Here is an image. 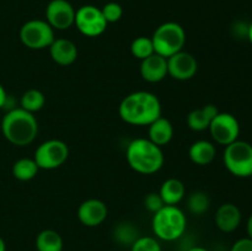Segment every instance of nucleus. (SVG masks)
<instances>
[{"instance_id": "nucleus-35", "label": "nucleus", "mask_w": 252, "mask_h": 251, "mask_svg": "<svg viewBox=\"0 0 252 251\" xmlns=\"http://www.w3.org/2000/svg\"><path fill=\"white\" fill-rule=\"evenodd\" d=\"M0 251H6V245H5V241L2 240L1 236H0Z\"/></svg>"}, {"instance_id": "nucleus-22", "label": "nucleus", "mask_w": 252, "mask_h": 251, "mask_svg": "<svg viewBox=\"0 0 252 251\" xmlns=\"http://www.w3.org/2000/svg\"><path fill=\"white\" fill-rule=\"evenodd\" d=\"M39 171L33 157H21L12 165V175L19 181H30L34 179Z\"/></svg>"}, {"instance_id": "nucleus-28", "label": "nucleus", "mask_w": 252, "mask_h": 251, "mask_svg": "<svg viewBox=\"0 0 252 251\" xmlns=\"http://www.w3.org/2000/svg\"><path fill=\"white\" fill-rule=\"evenodd\" d=\"M101 11H102V15L106 21H107V24H115V22L120 21L122 19L123 9L118 2H107V4L103 5Z\"/></svg>"}, {"instance_id": "nucleus-24", "label": "nucleus", "mask_w": 252, "mask_h": 251, "mask_svg": "<svg viewBox=\"0 0 252 251\" xmlns=\"http://www.w3.org/2000/svg\"><path fill=\"white\" fill-rule=\"evenodd\" d=\"M130 53H132L134 58L139 59V61H143V59L154 54L155 51L152 38L150 37L140 36L133 39L132 43H130Z\"/></svg>"}, {"instance_id": "nucleus-14", "label": "nucleus", "mask_w": 252, "mask_h": 251, "mask_svg": "<svg viewBox=\"0 0 252 251\" xmlns=\"http://www.w3.org/2000/svg\"><path fill=\"white\" fill-rule=\"evenodd\" d=\"M140 76L148 83H159L164 80L167 74V59L160 54H152L140 61Z\"/></svg>"}, {"instance_id": "nucleus-29", "label": "nucleus", "mask_w": 252, "mask_h": 251, "mask_svg": "<svg viewBox=\"0 0 252 251\" xmlns=\"http://www.w3.org/2000/svg\"><path fill=\"white\" fill-rule=\"evenodd\" d=\"M165 206L164 201L160 197L159 192H150L145 196L144 198V207L148 209L149 212H152L153 214L157 213L158 211L162 208Z\"/></svg>"}, {"instance_id": "nucleus-9", "label": "nucleus", "mask_w": 252, "mask_h": 251, "mask_svg": "<svg viewBox=\"0 0 252 251\" xmlns=\"http://www.w3.org/2000/svg\"><path fill=\"white\" fill-rule=\"evenodd\" d=\"M74 25L84 36L97 37L106 31L108 24L101 9L94 5H84L75 11Z\"/></svg>"}, {"instance_id": "nucleus-23", "label": "nucleus", "mask_w": 252, "mask_h": 251, "mask_svg": "<svg viewBox=\"0 0 252 251\" xmlns=\"http://www.w3.org/2000/svg\"><path fill=\"white\" fill-rule=\"evenodd\" d=\"M44 103H46V96L42 91L37 90V89H29L22 94L21 100H20V105H21L20 107L29 111V112L34 113L42 110Z\"/></svg>"}, {"instance_id": "nucleus-13", "label": "nucleus", "mask_w": 252, "mask_h": 251, "mask_svg": "<svg viewBox=\"0 0 252 251\" xmlns=\"http://www.w3.org/2000/svg\"><path fill=\"white\" fill-rule=\"evenodd\" d=\"M108 208L101 199L90 198L84 201L78 208V218L85 226H97L106 220Z\"/></svg>"}, {"instance_id": "nucleus-18", "label": "nucleus", "mask_w": 252, "mask_h": 251, "mask_svg": "<svg viewBox=\"0 0 252 251\" xmlns=\"http://www.w3.org/2000/svg\"><path fill=\"white\" fill-rule=\"evenodd\" d=\"M148 139L159 147L169 144L174 138V126L167 118L159 117L152 125L148 126Z\"/></svg>"}, {"instance_id": "nucleus-20", "label": "nucleus", "mask_w": 252, "mask_h": 251, "mask_svg": "<svg viewBox=\"0 0 252 251\" xmlns=\"http://www.w3.org/2000/svg\"><path fill=\"white\" fill-rule=\"evenodd\" d=\"M159 194L164 201L165 206H177L186 194V187L181 180L171 177L162 182Z\"/></svg>"}, {"instance_id": "nucleus-32", "label": "nucleus", "mask_w": 252, "mask_h": 251, "mask_svg": "<svg viewBox=\"0 0 252 251\" xmlns=\"http://www.w3.org/2000/svg\"><path fill=\"white\" fill-rule=\"evenodd\" d=\"M246 230H248V238L252 239V214L249 217L248 223H246Z\"/></svg>"}, {"instance_id": "nucleus-31", "label": "nucleus", "mask_w": 252, "mask_h": 251, "mask_svg": "<svg viewBox=\"0 0 252 251\" xmlns=\"http://www.w3.org/2000/svg\"><path fill=\"white\" fill-rule=\"evenodd\" d=\"M6 98H7L6 91H5L4 86L0 84V108H2V106H5V103H6Z\"/></svg>"}, {"instance_id": "nucleus-17", "label": "nucleus", "mask_w": 252, "mask_h": 251, "mask_svg": "<svg viewBox=\"0 0 252 251\" xmlns=\"http://www.w3.org/2000/svg\"><path fill=\"white\" fill-rule=\"evenodd\" d=\"M220 111L218 110L216 105L208 103L203 107L192 110L187 116V125H189V129L194 130V132H203V130L208 129L213 118Z\"/></svg>"}, {"instance_id": "nucleus-6", "label": "nucleus", "mask_w": 252, "mask_h": 251, "mask_svg": "<svg viewBox=\"0 0 252 251\" xmlns=\"http://www.w3.org/2000/svg\"><path fill=\"white\" fill-rule=\"evenodd\" d=\"M223 161L231 175L241 179L252 176V144L245 140H235L226 145Z\"/></svg>"}, {"instance_id": "nucleus-34", "label": "nucleus", "mask_w": 252, "mask_h": 251, "mask_svg": "<svg viewBox=\"0 0 252 251\" xmlns=\"http://www.w3.org/2000/svg\"><path fill=\"white\" fill-rule=\"evenodd\" d=\"M187 251H208V250H207V249H204V248H201V246H194V248L189 249Z\"/></svg>"}, {"instance_id": "nucleus-12", "label": "nucleus", "mask_w": 252, "mask_h": 251, "mask_svg": "<svg viewBox=\"0 0 252 251\" xmlns=\"http://www.w3.org/2000/svg\"><path fill=\"white\" fill-rule=\"evenodd\" d=\"M167 59V74L180 81H186L193 78L198 70V63L193 54L186 51L169 57Z\"/></svg>"}, {"instance_id": "nucleus-30", "label": "nucleus", "mask_w": 252, "mask_h": 251, "mask_svg": "<svg viewBox=\"0 0 252 251\" xmlns=\"http://www.w3.org/2000/svg\"><path fill=\"white\" fill-rule=\"evenodd\" d=\"M230 251H252V239L243 238L239 239L231 246Z\"/></svg>"}, {"instance_id": "nucleus-8", "label": "nucleus", "mask_w": 252, "mask_h": 251, "mask_svg": "<svg viewBox=\"0 0 252 251\" xmlns=\"http://www.w3.org/2000/svg\"><path fill=\"white\" fill-rule=\"evenodd\" d=\"M69 157V147L61 139L41 143L34 152V161L39 170H54L64 165Z\"/></svg>"}, {"instance_id": "nucleus-2", "label": "nucleus", "mask_w": 252, "mask_h": 251, "mask_svg": "<svg viewBox=\"0 0 252 251\" xmlns=\"http://www.w3.org/2000/svg\"><path fill=\"white\" fill-rule=\"evenodd\" d=\"M1 132L9 143L16 147H26L36 139L38 122L33 113L21 107L12 108L2 117Z\"/></svg>"}, {"instance_id": "nucleus-11", "label": "nucleus", "mask_w": 252, "mask_h": 251, "mask_svg": "<svg viewBox=\"0 0 252 251\" xmlns=\"http://www.w3.org/2000/svg\"><path fill=\"white\" fill-rule=\"evenodd\" d=\"M46 21L53 30H68L75 21V10L68 0H51L46 7Z\"/></svg>"}, {"instance_id": "nucleus-27", "label": "nucleus", "mask_w": 252, "mask_h": 251, "mask_svg": "<svg viewBox=\"0 0 252 251\" xmlns=\"http://www.w3.org/2000/svg\"><path fill=\"white\" fill-rule=\"evenodd\" d=\"M130 246V251H161L159 241L152 236H139Z\"/></svg>"}, {"instance_id": "nucleus-21", "label": "nucleus", "mask_w": 252, "mask_h": 251, "mask_svg": "<svg viewBox=\"0 0 252 251\" xmlns=\"http://www.w3.org/2000/svg\"><path fill=\"white\" fill-rule=\"evenodd\" d=\"M37 251H62L63 239L58 231L53 229H44L36 238Z\"/></svg>"}, {"instance_id": "nucleus-25", "label": "nucleus", "mask_w": 252, "mask_h": 251, "mask_svg": "<svg viewBox=\"0 0 252 251\" xmlns=\"http://www.w3.org/2000/svg\"><path fill=\"white\" fill-rule=\"evenodd\" d=\"M209 206H211V199H209L208 194L203 191H196L193 193L189 194V199H187V208L191 213L201 216V214L206 213L208 211Z\"/></svg>"}, {"instance_id": "nucleus-10", "label": "nucleus", "mask_w": 252, "mask_h": 251, "mask_svg": "<svg viewBox=\"0 0 252 251\" xmlns=\"http://www.w3.org/2000/svg\"><path fill=\"white\" fill-rule=\"evenodd\" d=\"M208 130L214 142L226 147L239 139L240 123L231 113L219 112L209 125Z\"/></svg>"}, {"instance_id": "nucleus-33", "label": "nucleus", "mask_w": 252, "mask_h": 251, "mask_svg": "<svg viewBox=\"0 0 252 251\" xmlns=\"http://www.w3.org/2000/svg\"><path fill=\"white\" fill-rule=\"evenodd\" d=\"M248 39L250 41V43L252 44V22L249 25V31H248Z\"/></svg>"}, {"instance_id": "nucleus-5", "label": "nucleus", "mask_w": 252, "mask_h": 251, "mask_svg": "<svg viewBox=\"0 0 252 251\" xmlns=\"http://www.w3.org/2000/svg\"><path fill=\"white\" fill-rule=\"evenodd\" d=\"M150 38L155 53L169 58L184 49L186 44V32L180 24L169 21L158 26Z\"/></svg>"}, {"instance_id": "nucleus-7", "label": "nucleus", "mask_w": 252, "mask_h": 251, "mask_svg": "<svg viewBox=\"0 0 252 251\" xmlns=\"http://www.w3.org/2000/svg\"><path fill=\"white\" fill-rule=\"evenodd\" d=\"M20 39L27 48L39 51L49 48L56 36L54 30L46 20H30L20 29Z\"/></svg>"}, {"instance_id": "nucleus-15", "label": "nucleus", "mask_w": 252, "mask_h": 251, "mask_svg": "<svg viewBox=\"0 0 252 251\" xmlns=\"http://www.w3.org/2000/svg\"><path fill=\"white\" fill-rule=\"evenodd\" d=\"M241 219H243V214H241L240 208L230 202L219 206L214 216L216 225L223 233L235 231L241 224Z\"/></svg>"}, {"instance_id": "nucleus-3", "label": "nucleus", "mask_w": 252, "mask_h": 251, "mask_svg": "<svg viewBox=\"0 0 252 251\" xmlns=\"http://www.w3.org/2000/svg\"><path fill=\"white\" fill-rule=\"evenodd\" d=\"M126 159L135 172L142 175L155 174L165 162L161 147L154 144L148 138L133 139L126 150Z\"/></svg>"}, {"instance_id": "nucleus-1", "label": "nucleus", "mask_w": 252, "mask_h": 251, "mask_svg": "<svg viewBox=\"0 0 252 251\" xmlns=\"http://www.w3.org/2000/svg\"><path fill=\"white\" fill-rule=\"evenodd\" d=\"M162 108L159 97L149 91L128 94L120 103L118 115L123 122L132 126H149L161 117Z\"/></svg>"}, {"instance_id": "nucleus-16", "label": "nucleus", "mask_w": 252, "mask_h": 251, "mask_svg": "<svg viewBox=\"0 0 252 251\" xmlns=\"http://www.w3.org/2000/svg\"><path fill=\"white\" fill-rule=\"evenodd\" d=\"M49 54L54 63L62 66L71 65L78 59V48L75 43L66 38H56L49 46Z\"/></svg>"}, {"instance_id": "nucleus-19", "label": "nucleus", "mask_w": 252, "mask_h": 251, "mask_svg": "<svg viewBox=\"0 0 252 251\" xmlns=\"http://www.w3.org/2000/svg\"><path fill=\"white\" fill-rule=\"evenodd\" d=\"M216 145L209 140H197V142L192 143L189 149V160L199 166H206V165L211 164L216 159Z\"/></svg>"}, {"instance_id": "nucleus-26", "label": "nucleus", "mask_w": 252, "mask_h": 251, "mask_svg": "<svg viewBox=\"0 0 252 251\" xmlns=\"http://www.w3.org/2000/svg\"><path fill=\"white\" fill-rule=\"evenodd\" d=\"M115 239L121 244L126 245H132L139 236L135 226H133L130 223H121L115 228Z\"/></svg>"}, {"instance_id": "nucleus-4", "label": "nucleus", "mask_w": 252, "mask_h": 251, "mask_svg": "<svg viewBox=\"0 0 252 251\" xmlns=\"http://www.w3.org/2000/svg\"><path fill=\"white\" fill-rule=\"evenodd\" d=\"M153 231L164 241H175L185 234L187 218L177 206H164L153 217Z\"/></svg>"}]
</instances>
